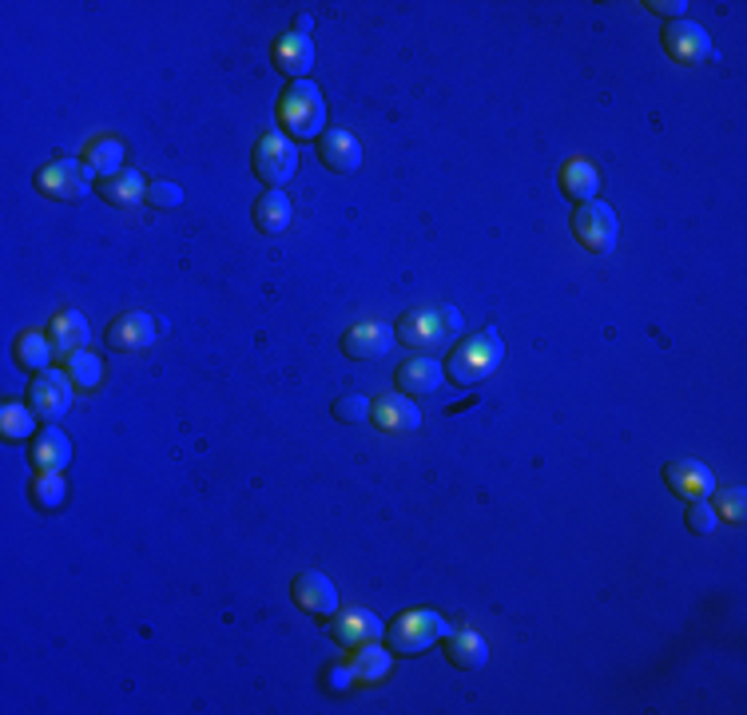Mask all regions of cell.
I'll return each mask as SVG.
<instances>
[{
	"mask_svg": "<svg viewBox=\"0 0 747 715\" xmlns=\"http://www.w3.org/2000/svg\"><path fill=\"white\" fill-rule=\"evenodd\" d=\"M334 410V417H338V422H366V417H370V398L366 394H346V398H338V402L331 405Z\"/></svg>",
	"mask_w": 747,
	"mask_h": 715,
	"instance_id": "836d02e7",
	"label": "cell"
},
{
	"mask_svg": "<svg viewBox=\"0 0 747 715\" xmlns=\"http://www.w3.org/2000/svg\"><path fill=\"white\" fill-rule=\"evenodd\" d=\"M331 692H338V688H350L354 684V672H350V663H331Z\"/></svg>",
	"mask_w": 747,
	"mask_h": 715,
	"instance_id": "d590c367",
	"label": "cell"
},
{
	"mask_svg": "<svg viewBox=\"0 0 747 715\" xmlns=\"http://www.w3.org/2000/svg\"><path fill=\"white\" fill-rule=\"evenodd\" d=\"M83 167L100 179L124 171V144H120L115 135H100V139H92L88 152H83Z\"/></svg>",
	"mask_w": 747,
	"mask_h": 715,
	"instance_id": "d4e9b609",
	"label": "cell"
},
{
	"mask_svg": "<svg viewBox=\"0 0 747 715\" xmlns=\"http://www.w3.org/2000/svg\"><path fill=\"white\" fill-rule=\"evenodd\" d=\"M68 498V485H64V477L53 473V469H41V477L32 481V505L44 509V513H56Z\"/></svg>",
	"mask_w": 747,
	"mask_h": 715,
	"instance_id": "f1b7e54d",
	"label": "cell"
},
{
	"mask_svg": "<svg viewBox=\"0 0 747 715\" xmlns=\"http://www.w3.org/2000/svg\"><path fill=\"white\" fill-rule=\"evenodd\" d=\"M461 334V314L454 306H422L398 319V338L414 350H442Z\"/></svg>",
	"mask_w": 747,
	"mask_h": 715,
	"instance_id": "3957f363",
	"label": "cell"
},
{
	"mask_svg": "<svg viewBox=\"0 0 747 715\" xmlns=\"http://www.w3.org/2000/svg\"><path fill=\"white\" fill-rule=\"evenodd\" d=\"M648 9H653L656 16H668V21H684L688 4L684 0H648Z\"/></svg>",
	"mask_w": 747,
	"mask_h": 715,
	"instance_id": "e575fe53",
	"label": "cell"
},
{
	"mask_svg": "<svg viewBox=\"0 0 747 715\" xmlns=\"http://www.w3.org/2000/svg\"><path fill=\"white\" fill-rule=\"evenodd\" d=\"M29 405L44 422H60L73 405V378L60 370H44L36 373V382L29 386Z\"/></svg>",
	"mask_w": 747,
	"mask_h": 715,
	"instance_id": "ba28073f",
	"label": "cell"
},
{
	"mask_svg": "<svg viewBox=\"0 0 747 715\" xmlns=\"http://www.w3.org/2000/svg\"><path fill=\"white\" fill-rule=\"evenodd\" d=\"M96 191H100V199H104V203H112V208H132V203H144V199H147L144 176H140V171H132V167L115 171V176H104L100 183H96Z\"/></svg>",
	"mask_w": 747,
	"mask_h": 715,
	"instance_id": "7402d4cb",
	"label": "cell"
},
{
	"mask_svg": "<svg viewBox=\"0 0 747 715\" xmlns=\"http://www.w3.org/2000/svg\"><path fill=\"white\" fill-rule=\"evenodd\" d=\"M560 191H565V199H572V203L597 199V191H601V171H597V164H589V159H569V164L560 167Z\"/></svg>",
	"mask_w": 747,
	"mask_h": 715,
	"instance_id": "603a6c76",
	"label": "cell"
},
{
	"mask_svg": "<svg viewBox=\"0 0 747 715\" xmlns=\"http://www.w3.org/2000/svg\"><path fill=\"white\" fill-rule=\"evenodd\" d=\"M572 235L581 238V247H589L592 255H609L621 238V227H616V211L601 199H589L577 208L572 215Z\"/></svg>",
	"mask_w": 747,
	"mask_h": 715,
	"instance_id": "8992f818",
	"label": "cell"
},
{
	"mask_svg": "<svg viewBox=\"0 0 747 715\" xmlns=\"http://www.w3.org/2000/svg\"><path fill=\"white\" fill-rule=\"evenodd\" d=\"M449 633H454L449 621L437 616L434 608H410L386 628V644H390V652L398 656H422L430 652L437 640H446Z\"/></svg>",
	"mask_w": 747,
	"mask_h": 715,
	"instance_id": "277c9868",
	"label": "cell"
},
{
	"mask_svg": "<svg viewBox=\"0 0 747 715\" xmlns=\"http://www.w3.org/2000/svg\"><path fill=\"white\" fill-rule=\"evenodd\" d=\"M53 338L41 331H24L21 338H16V362L24 366V370H36L44 373L48 366H53Z\"/></svg>",
	"mask_w": 747,
	"mask_h": 715,
	"instance_id": "4316f807",
	"label": "cell"
},
{
	"mask_svg": "<svg viewBox=\"0 0 747 715\" xmlns=\"http://www.w3.org/2000/svg\"><path fill=\"white\" fill-rule=\"evenodd\" d=\"M390 346H394V331L378 319L358 322V326H350V331L343 334V354L346 358H358V362H366V358H386Z\"/></svg>",
	"mask_w": 747,
	"mask_h": 715,
	"instance_id": "7c38bea8",
	"label": "cell"
},
{
	"mask_svg": "<svg viewBox=\"0 0 747 715\" xmlns=\"http://www.w3.org/2000/svg\"><path fill=\"white\" fill-rule=\"evenodd\" d=\"M279 127L291 139H314L326 127V104L314 80H294L279 96Z\"/></svg>",
	"mask_w": 747,
	"mask_h": 715,
	"instance_id": "7a4b0ae2",
	"label": "cell"
},
{
	"mask_svg": "<svg viewBox=\"0 0 747 715\" xmlns=\"http://www.w3.org/2000/svg\"><path fill=\"white\" fill-rule=\"evenodd\" d=\"M665 481L676 498H684V501H707L716 493V477H712V469H707L704 461H695V457L665 461Z\"/></svg>",
	"mask_w": 747,
	"mask_h": 715,
	"instance_id": "9c48e42d",
	"label": "cell"
},
{
	"mask_svg": "<svg viewBox=\"0 0 747 715\" xmlns=\"http://www.w3.org/2000/svg\"><path fill=\"white\" fill-rule=\"evenodd\" d=\"M311 29H314L311 16H299V21H294V32H299V36H311Z\"/></svg>",
	"mask_w": 747,
	"mask_h": 715,
	"instance_id": "8d00e7d4",
	"label": "cell"
},
{
	"mask_svg": "<svg viewBox=\"0 0 747 715\" xmlns=\"http://www.w3.org/2000/svg\"><path fill=\"white\" fill-rule=\"evenodd\" d=\"M48 338H53L56 354H76L88 346V319H83L80 311H60L53 319V331H48Z\"/></svg>",
	"mask_w": 747,
	"mask_h": 715,
	"instance_id": "cb8c5ba5",
	"label": "cell"
},
{
	"mask_svg": "<svg viewBox=\"0 0 747 715\" xmlns=\"http://www.w3.org/2000/svg\"><path fill=\"white\" fill-rule=\"evenodd\" d=\"M159 334V322L152 319V314H120V319L108 326V346L120 354H135V350H147V346L156 343Z\"/></svg>",
	"mask_w": 747,
	"mask_h": 715,
	"instance_id": "8fae6325",
	"label": "cell"
},
{
	"mask_svg": "<svg viewBox=\"0 0 747 715\" xmlns=\"http://www.w3.org/2000/svg\"><path fill=\"white\" fill-rule=\"evenodd\" d=\"M291 592H294V604H299L302 612L319 616V621H331L334 612H338V589H334V581H326L322 572H299Z\"/></svg>",
	"mask_w": 747,
	"mask_h": 715,
	"instance_id": "30bf717a",
	"label": "cell"
},
{
	"mask_svg": "<svg viewBox=\"0 0 747 715\" xmlns=\"http://www.w3.org/2000/svg\"><path fill=\"white\" fill-rule=\"evenodd\" d=\"M442 378H446V370L434 362V358H426V354H417V358H405L402 366H398L394 382L402 394L410 398H422V394H434L437 386H442Z\"/></svg>",
	"mask_w": 747,
	"mask_h": 715,
	"instance_id": "2e32d148",
	"label": "cell"
},
{
	"mask_svg": "<svg viewBox=\"0 0 747 715\" xmlns=\"http://www.w3.org/2000/svg\"><path fill=\"white\" fill-rule=\"evenodd\" d=\"M716 517H724V521H744V513H747V493L739 485H732V489H720L716 493Z\"/></svg>",
	"mask_w": 747,
	"mask_h": 715,
	"instance_id": "4dcf8cb0",
	"label": "cell"
},
{
	"mask_svg": "<svg viewBox=\"0 0 747 715\" xmlns=\"http://www.w3.org/2000/svg\"><path fill=\"white\" fill-rule=\"evenodd\" d=\"M442 652H446V660L454 668H466V672H478V668L489 663V644L478 633H469V628H454L442 640Z\"/></svg>",
	"mask_w": 747,
	"mask_h": 715,
	"instance_id": "ac0fdd59",
	"label": "cell"
},
{
	"mask_svg": "<svg viewBox=\"0 0 747 715\" xmlns=\"http://www.w3.org/2000/svg\"><path fill=\"white\" fill-rule=\"evenodd\" d=\"M665 48L676 56V60H684V64H700L712 56V36H707L704 29L695 21H672L665 29Z\"/></svg>",
	"mask_w": 747,
	"mask_h": 715,
	"instance_id": "4fadbf2b",
	"label": "cell"
},
{
	"mask_svg": "<svg viewBox=\"0 0 747 715\" xmlns=\"http://www.w3.org/2000/svg\"><path fill=\"white\" fill-rule=\"evenodd\" d=\"M250 219H255V227L263 231V235H282V231L291 227V199L282 195L279 187H267L259 199H255V211H250Z\"/></svg>",
	"mask_w": 747,
	"mask_h": 715,
	"instance_id": "44dd1931",
	"label": "cell"
},
{
	"mask_svg": "<svg viewBox=\"0 0 747 715\" xmlns=\"http://www.w3.org/2000/svg\"><path fill=\"white\" fill-rule=\"evenodd\" d=\"M250 167H255V176L263 179L267 187H279L299 171V152H294V139L282 132H267L255 144V152H250Z\"/></svg>",
	"mask_w": 747,
	"mask_h": 715,
	"instance_id": "5b68a950",
	"label": "cell"
},
{
	"mask_svg": "<svg viewBox=\"0 0 747 715\" xmlns=\"http://www.w3.org/2000/svg\"><path fill=\"white\" fill-rule=\"evenodd\" d=\"M88 167L83 159H56V164L41 167L36 176V187H41L48 199H60V203H76V199L88 195Z\"/></svg>",
	"mask_w": 747,
	"mask_h": 715,
	"instance_id": "52a82bcc",
	"label": "cell"
},
{
	"mask_svg": "<svg viewBox=\"0 0 747 715\" xmlns=\"http://www.w3.org/2000/svg\"><path fill=\"white\" fill-rule=\"evenodd\" d=\"M36 410L32 405H21V402H9L4 410H0V434L9 437V442H24V437L36 434Z\"/></svg>",
	"mask_w": 747,
	"mask_h": 715,
	"instance_id": "83f0119b",
	"label": "cell"
},
{
	"mask_svg": "<svg viewBox=\"0 0 747 715\" xmlns=\"http://www.w3.org/2000/svg\"><path fill=\"white\" fill-rule=\"evenodd\" d=\"M144 203H152V208H159V211H171V208H179V203H183V187L167 183V179H156V183L147 187Z\"/></svg>",
	"mask_w": 747,
	"mask_h": 715,
	"instance_id": "d6a6232c",
	"label": "cell"
},
{
	"mask_svg": "<svg viewBox=\"0 0 747 715\" xmlns=\"http://www.w3.org/2000/svg\"><path fill=\"white\" fill-rule=\"evenodd\" d=\"M270 56L279 64V72L294 76V80H306V72L314 68V41L311 36H299V32H287V36L275 41Z\"/></svg>",
	"mask_w": 747,
	"mask_h": 715,
	"instance_id": "e0dca14e",
	"label": "cell"
},
{
	"mask_svg": "<svg viewBox=\"0 0 747 715\" xmlns=\"http://www.w3.org/2000/svg\"><path fill=\"white\" fill-rule=\"evenodd\" d=\"M331 633H334V640L346 644V648H363V644H378L382 624H378L374 612L350 608V612H343V616H334Z\"/></svg>",
	"mask_w": 747,
	"mask_h": 715,
	"instance_id": "d6986e66",
	"label": "cell"
},
{
	"mask_svg": "<svg viewBox=\"0 0 747 715\" xmlns=\"http://www.w3.org/2000/svg\"><path fill=\"white\" fill-rule=\"evenodd\" d=\"M501 358H505V343H501L498 331L469 334L466 343H457L454 354L446 358V378L461 390H469V386H478L481 378L498 370Z\"/></svg>",
	"mask_w": 747,
	"mask_h": 715,
	"instance_id": "6da1fadb",
	"label": "cell"
},
{
	"mask_svg": "<svg viewBox=\"0 0 747 715\" xmlns=\"http://www.w3.org/2000/svg\"><path fill=\"white\" fill-rule=\"evenodd\" d=\"M370 417L378 429H390V434H405V429H417L422 425V410L405 394H386L370 402Z\"/></svg>",
	"mask_w": 747,
	"mask_h": 715,
	"instance_id": "9a60e30c",
	"label": "cell"
},
{
	"mask_svg": "<svg viewBox=\"0 0 747 715\" xmlns=\"http://www.w3.org/2000/svg\"><path fill=\"white\" fill-rule=\"evenodd\" d=\"M68 378H73L76 386H83V390H92V386H100V378H104V366L83 346V350L68 354Z\"/></svg>",
	"mask_w": 747,
	"mask_h": 715,
	"instance_id": "f546056e",
	"label": "cell"
},
{
	"mask_svg": "<svg viewBox=\"0 0 747 715\" xmlns=\"http://www.w3.org/2000/svg\"><path fill=\"white\" fill-rule=\"evenodd\" d=\"M688 529L700 533V537H707V533H716L720 517H716V509L707 505V501H688Z\"/></svg>",
	"mask_w": 747,
	"mask_h": 715,
	"instance_id": "1f68e13d",
	"label": "cell"
},
{
	"mask_svg": "<svg viewBox=\"0 0 747 715\" xmlns=\"http://www.w3.org/2000/svg\"><path fill=\"white\" fill-rule=\"evenodd\" d=\"M350 672L354 684H378V680L390 675V652H386L382 644H363V648H354Z\"/></svg>",
	"mask_w": 747,
	"mask_h": 715,
	"instance_id": "484cf974",
	"label": "cell"
},
{
	"mask_svg": "<svg viewBox=\"0 0 747 715\" xmlns=\"http://www.w3.org/2000/svg\"><path fill=\"white\" fill-rule=\"evenodd\" d=\"M32 461H36V469H53V473H64V466L73 461V442L56 422L44 425L41 437L32 442Z\"/></svg>",
	"mask_w": 747,
	"mask_h": 715,
	"instance_id": "ffe728a7",
	"label": "cell"
},
{
	"mask_svg": "<svg viewBox=\"0 0 747 715\" xmlns=\"http://www.w3.org/2000/svg\"><path fill=\"white\" fill-rule=\"evenodd\" d=\"M319 159L334 176H350V171H358V164H363V147H358V139H354L350 132L334 127V132L319 135Z\"/></svg>",
	"mask_w": 747,
	"mask_h": 715,
	"instance_id": "5bb4252c",
	"label": "cell"
}]
</instances>
